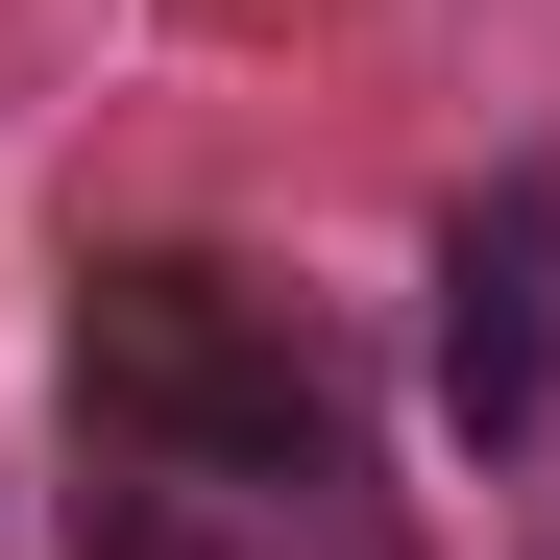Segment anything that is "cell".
<instances>
[{
  "mask_svg": "<svg viewBox=\"0 0 560 560\" xmlns=\"http://www.w3.org/2000/svg\"><path fill=\"white\" fill-rule=\"evenodd\" d=\"M73 512L98 560H390V439L268 268L147 244L73 293Z\"/></svg>",
  "mask_w": 560,
  "mask_h": 560,
  "instance_id": "1",
  "label": "cell"
},
{
  "mask_svg": "<svg viewBox=\"0 0 560 560\" xmlns=\"http://www.w3.org/2000/svg\"><path fill=\"white\" fill-rule=\"evenodd\" d=\"M439 415L488 463L560 439V171H488L463 244H439Z\"/></svg>",
  "mask_w": 560,
  "mask_h": 560,
  "instance_id": "2",
  "label": "cell"
}]
</instances>
